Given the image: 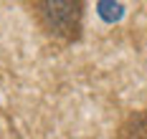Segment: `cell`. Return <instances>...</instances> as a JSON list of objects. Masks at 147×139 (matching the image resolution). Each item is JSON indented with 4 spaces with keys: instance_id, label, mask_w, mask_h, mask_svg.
Listing matches in <instances>:
<instances>
[{
    "instance_id": "cell-1",
    "label": "cell",
    "mask_w": 147,
    "mask_h": 139,
    "mask_svg": "<svg viewBox=\"0 0 147 139\" xmlns=\"http://www.w3.org/2000/svg\"><path fill=\"white\" fill-rule=\"evenodd\" d=\"M33 18L41 31L61 43L79 41L84 28V3L81 0H38L33 3Z\"/></svg>"
},
{
    "instance_id": "cell-2",
    "label": "cell",
    "mask_w": 147,
    "mask_h": 139,
    "mask_svg": "<svg viewBox=\"0 0 147 139\" xmlns=\"http://www.w3.org/2000/svg\"><path fill=\"white\" fill-rule=\"evenodd\" d=\"M119 139H147V109L129 111L127 119L119 124Z\"/></svg>"
}]
</instances>
